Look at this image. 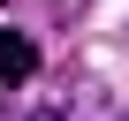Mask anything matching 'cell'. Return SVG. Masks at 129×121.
<instances>
[{"label": "cell", "instance_id": "obj_1", "mask_svg": "<svg viewBox=\"0 0 129 121\" xmlns=\"http://www.w3.org/2000/svg\"><path fill=\"white\" fill-rule=\"evenodd\" d=\"M46 68V53H38V38H23L15 23H0V83H8V91H23L30 76Z\"/></svg>", "mask_w": 129, "mask_h": 121}, {"label": "cell", "instance_id": "obj_2", "mask_svg": "<svg viewBox=\"0 0 129 121\" xmlns=\"http://www.w3.org/2000/svg\"><path fill=\"white\" fill-rule=\"evenodd\" d=\"M30 121H69V113H61V106H38V113H30Z\"/></svg>", "mask_w": 129, "mask_h": 121}]
</instances>
